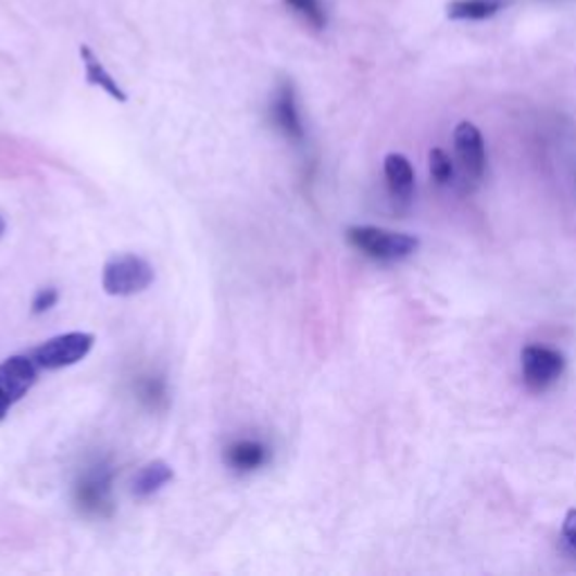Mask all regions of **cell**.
Returning <instances> with one entry per match:
<instances>
[{
	"label": "cell",
	"mask_w": 576,
	"mask_h": 576,
	"mask_svg": "<svg viewBox=\"0 0 576 576\" xmlns=\"http://www.w3.org/2000/svg\"><path fill=\"white\" fill-rule=\"evenodd\" d=\"M347 241L376 262H399L420 248V239L376 226L347 228Z\"/></svg>",
	"instance_id": "7a4b0ae2"
},
{
	"label": "cell",
	"mask_w": 576,
	"mask_h": 576,
	"mask_svg": "<svg viewBox=\"0 0 576 576\" xmlns=\"http://www.w3.org/2000/svg\"><path fill=\"white\" fill-rule=\"evenodd\" d=\"M138 399L151 408V410H160L167 405V383L163 376H142L138 380Z\"/></svg>",
	"instance_id": "9a60e30c"
},
{
	"label": "cell",
	"mask_w": 576,
	"mask_h": 576,
	"mask_svg": "<svg viewBox=\"0 0 576 576\" xmlns=\"http://www.w3.org/2000/svg\"><path fill=\"white\" fill-rule=\"evenodd\" d=\"M5 230H8V223H5V218H3V216H0V237L5 235Z\"/></svg>",
	"instance_id": "d6986e66"
},
{
	"label": "cell",
	"mask_w": 576,
	"mask_h": 576,
	"mask_svg": "<svg viewBox=\"0 0 576 576\" xmlns=\"http://www.w3.org/2000/svg\"><path fill=\"white\" fill-rule=\"evenodd\" d=\"M57 302H59V291L54 286H46V288H41V291H37L35 300H32V313L41 315V313L50 311Z\"/></svg>",
	"instance_id": "e0dca14e"
},
{
	"label": "cell",
	"mask_w": 576,
	"mask_h": 576,
	"mask_svg": "<svg viewBox=\"0 0 576 576\" xmlns=\"http://www.w3.org/2000/svg\"><path fill=\"white\" fill-rule=\"evenodd\" d=\"M95 345V336L86 331H68L54 336L29 351V356L41 370L57 372L84 361Z\"/></svg>",
	"instance_id": "277c9868"
},
{
	"label": "cell",
	"mask_w": 576,
	"mask_h": 576,
	"mask_svg": "<svg viewBox=\"0 0 576 576\" xmlns=\"http://www.w3.org/2000/svg\"><path fill=\"white\" fill-rule=\"evenodd\" d=\"M153 266L140 254H117L102 271V288L113 298L138 296L153 284Z\"/></svg>",
	"instance_id": "3957f363"
},
{
	"label": "cell",
	"mask_w": 576,
	"mask_h": 576,
	"mask_svg": "<svg viewBox=\"0 0 576 576\" xmlns=\"http://www.w3.org/2000/svg\"><path fill=\"white\" fill-rule=\"evenodd\" d=\"M383 172H386L392 199L408 203L414 191V170L410 165V160L401 153H390L386 155V163H383Z\"/></svg>",
	"instance_id": "30bf717a"
},
{
	"label": "cell",
	"mask_w": 576,
	"mask_h": 576,
	"mask_svg": "<svg viewBox=\"0 0 576 576\" xmlns=\"http://www.w3.org/2000/svg\"><path fill=\"white\" fill-rule=\"evenodd\" d=\"M284 5L313 32L327 27V10L323 5V0H284Z\"/></svg>",
	"instance_id": "5bb4252c"
},
{
	"label": "cell",
	"mask_w": 576,
	"mask_h": 576,
	"mask_svg": "<svg viewBox=\"0 0 576 576\" xmlns=\"http://www.w3.org/2000/svg\"><path fill=\"white\" fill-rule=\"evenodd\" d=\"M455 153H458V163L466 180L479 183L485 176L487 170V153H485V140L483 134L475 124L471 122H460L455 126Z\"/></svg>",
	"instance_id": "ba28073f"
},
{
	"label": "cell",
	"mask_w": 576,
	"mask_h": 576,
	"mask_svg": "<svg viewBox=\"0 0 576 576\" xmlns=\"http://www.w3.org/2000/svg\"><path fill=\"white\" fill-rule=\"evenodd\" d=\"M79 57H82V63H84L86 82H88L90 86L104 90V92L109 95V98H113V100H117V102H122V104H124L126 100H129V98H126L124 88H122V86L115 82V77L107 71V66L100 61V57L95 54L88 46H82V48H79Z\"/></svg>",
	"instance_id": "8fae6325"
},
{
	"label": "cell",
	"mask_w": 576,
	"mask_h": 576,
	"mask_svg": "<svg viewBox=\"0 0 576 576\" xmlns=\"http://www.w3.org/2000/svg\"><path fill=\"white\" fill-rule=\"evenodd\" d=\"M223 460L237 473H254L268 464L271 448L260 439H237L226 448Z\"/></svg>",
	"instance_id": "9c48e42d"
},
{
	"label": "cell",
	"mask_w": 576,
	"mask_h": 576,
	"mask_svg": "<svg viewBox=\"0 0 576 576\" xmlns=\"http://www.w3.org/2000/svg\"><path fill=\"white\" fill-rule=\"evenodd\" d=\"M563 536L572 548H576V509L567 511V516L563 521Z\"/></svg>",
	"instance_id": "ac0fdd59"
},
{
	"label": "cell",
	"mask_w": 576,
	"mask_h": 576,
	"mask_svg": "<svg viewBox=\"0 0 576 576\" xmlns=\"http://www.w3.org/2000/svg\"><path fill=\"white\" fill-rule=\"evenodd\" d=\"M430 174L439 185L451 183L453 174H455V163L451 160L443 149H433L430 151Z\"/></svg>",
	"instance_id": "2e32d148"
},
{
	"label": "cell",
	"mask_w": 576,
	"mask_h": 576,
	"mask_svg": "<svg viewBox=\"0 0 576 576\" xmlns=\"http://www.w3.org/2000/svg\"><path fill=\"white\" fill-rule=\"evenodd\" d=\"M174 479V468L165 460H153L145 464L136 477H134V496L145 500L155 496L165 485H170Z\"/></svg>",
	"instance_id": "7c38bea8"
},
{
	"label": "cell",
	"mask_w": 576,
	"mask_h": 576,
	"mask_svg": "<svg viewBox=\"0 0 576 576\" xmlns=\"http://www.w3.org/2000/svg\"><path fill=\"white\" fill-rule=\"evenodd\" d=\"M506 3L509 0H451L446 14L453 21H485L504 10Z\"/></svg>",
	"instance_id": "4fadbf2b"
},
{
	"label": "cell",
	"mask_w": 576,
	"mask_h": 576,
	"mask_svg": "<svg viewBox=\"0 0 576 576\" xmlns=\"http://www.w3.org/2000/svg\"><path fill=\"white\" fill-rule=\"evenodd\" d=\"M39 365L27 354H16L0 363V422H5L10 410L35 388Z\"/></svg>",
	"instance_id": "5b68a950"
},
{
	"label": "cell",
	"mask_w": 576,
	"mask_h": 576,
	"mask_svg": "<svg viewBox=\"0 0 576 576\" xmlns=\"http://www.w3.org/2000/svg\"><path fill=\"white\" fill-rule=\"evenodd\" d=\"M268 117L284 138H288L291 142L304 140V122L300 115L296 86L288 79H281L277 84L268 104Z\"/></svg>",
	"instance_id": "52a82bcc"
},
{
	"label": "cell",
	"mask_w": 576,
	"mask_h": 576,
	"mask_svg": "<svg viewBox=\"0 0 576 576\" xmlns=\"http://www.w3.org/2000/svg\"><path fill=\"white\" fill-rule=\"evenodd\" d=\"M563 370H565V359L561 351L540 345H529L523 349V378L527 383V388L536 392L552 388L561 378Z\"/></svg>",
	"instance_id": "8992f818"
},
{
	"label": "cell",
	"mask_w": 576,
	"mask_h": 576,
	"mask_svg": "<svg viewBox=\"0 0 576 576\" xmlns=\"http://www.w3.org/2000/svg\"><path fill=\"white\" fill-rule=\"evenodd\" d=\"M113 479L115 471L107 462H92L88 464L73 487V502L77 511L86 518L104 521L115 514V500H113Z\"/></svg>",
	"instance_id": "6da1fadb"
}]
</instances>
